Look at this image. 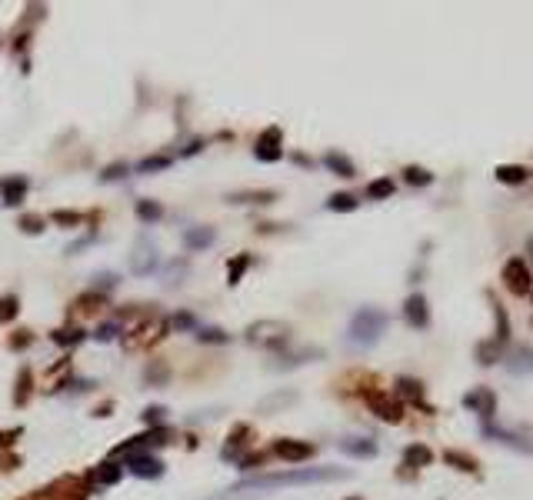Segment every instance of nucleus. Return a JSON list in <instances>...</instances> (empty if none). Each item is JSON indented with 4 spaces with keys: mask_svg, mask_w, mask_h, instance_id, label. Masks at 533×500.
<instances>
[{
    "mask_svg": "<svg viewBox=\"0 0 533 500\" xmlns=\"http://www.w3.org/2000/svg\"><path fill=\"white\" fill-rule=\"evenodd\" d=\"M350 470L343 467H300V470H280V474H260V477L240 480L227 487L220 497L210 500H243V497H263L267 490L277 487H303V483H330V480H347Z\"/></svg>",
    "mask_w": 533,
    "mask_h": 500,
    "instance_id": "f257e3e1",
    "label": "nucleus"
},
{
    "mask_svg": "<svg viewBox=\"0 0 533 500\" xmlns=\"http://www.w3.org/2000/svg\"><path fill=\"white\" fill-rule=\"evenodd\" d=\"M387 324H390V317H387L380 307H360V310L350 317L347 340H350L353 347H373V344L384 337Z\"/></svg>",
    "mask_w": 533,
    "mask_h": 500,
    "instance_id": "f03ea898",
    "label": "nucleus"
},
{
    "mask_svg": "<svg viewBox=\"0 0 533 500\" xmlns=\"http://www.w3.org/2000/svg\"><path fill=\"white\" fill-rule=\"evenodd\" d=\"M247 340L267 350H283L290 344V327L280 324V320H257V324L247 327Z\"/></svg>",
    "mask_w": 533,
    "mask_h": 500,
    "instance_id": "7ed1b4c3",
    "label": "nucleus"
},
{
    "mask_svg": "<svg viewBox=\"0 0 533 500\" xmlns=\"http://www.w3.org/2000/svg\"><path fill=\"white\" fill-rule=\"evenodd\" d=\"M157 263H160L157 243H153L147 234H140V237L133 240V250H130V274L147 277L150 270H157Z\"/></svg>",
    "mask_w": 533,
    "mask_h": 500,
    "instance_id": "20e7f679",
    "label": "nucleus"
},
{
    "mask_svg": "<svg viewBox=\"0 0 533 500\" xmlns=\"http://www.w3.org/2000/svg\"><path fill=\"white\" fill-rule=\"evenodd\" d=\"M363 400H367V407L377 413L380 420H387V424H400V420H404V404H400L397 397H390L387 391H367Z\"/></svg>",
    "mask_w": 533,
    "mask_h": 500,
    "instance_id": "39448f33",
    "label": "nucleus"
},
{
    "mask_svg": "<svg viewBox=\"0 0 533 500\" xmlns=\"http://www.w3.org/2000/svg\"><path fill=\"white\" fill-rule=\"evenodd\" d=\"M503 283L510 287V290L516 294V297L530 294V290H533L530 267H527L523 261H516V257H513V261H507V263H503Z\"/></svg>",
    "mask_w": 533,
    "mask_h": 500,
    "instance_id": "423d86ee",
    "label": "nucleus"
},
{
    "mask_svg": "<svg viewBox=\"0 0 533 500\" xmlns=\"http://www.w3.org/2000/svg\"><path fill=\"white\" fill-rule=\"evenodd\" d=\"M127 467H130V474H137V477H144V480L164 477V464L150 454V450H133V454H127Z\"/></svg>",
    "mask_w": 533,
    "mask_h": 500,
    "instance_id": "0eeeda50",
    "label": "nucleus"
},
{
    "mask_svg": "<svg viewBox=\"0 0 533 500\" xmlns=\"http://www.w3.org/2000/svg\"><path fill=\"white\" fill-rule=\"evenodd\" d=\"M280 140H283L280 127L263 131V133H260V140H257V147H254V157H257V160H263V164H277L280 157H283V151H280Z\"/></svg>",
    "mask_w": 533,
    "mask_h": 500,
    "instance_id": "6e6552de",
    "label": "nucleus"
},
{
    "mask_svg": "<svg viewBox=\"0 0 533 500\" xmlns=\"http://www.w3.org/2000/svg\"><path fill=\"white\" fill-rule=\"evenodd\" d=\"M404 320L413 330H426V324H430V307H426L424 294H410L404 301Z\"/></svg>",
    "mask_w": 533,
    "mask_h": 500,
    "instance_id": "1a4fd4ad",
    "label": "nucleus"
},
{
    "mask_svg": "<svg viewBox=\"0 0 533 500\" xmlns=\"http://www.w3.org/2000/svg\"><path fill=\"white\" fill-rule=\"evenodd\" d=\"M314 444H307V440H290V437H280L277 444H274V454L283 457V460H290V464H300V460H310L314 457Z\"/></svg>",
    "mask_w": 533,
    "mask_h": 500,
    "instance_id": "9d476101",
    "label": "nucleus"
},
{
    "mask_svg": "<svg viewBox=\"0 0 533 500\" xmlns=\"http://www.w3.org/2000/svg\"><path fill=\"white\" fill-rule=\"evenodd\" d=\"M464 404H467L470 411L480 413L483 420H493V413H497V397H493V391H487V387L467 393V397H464Z\"/></svg>",
    "mask_w": 533,
    "mask_h": 500,
    "instance_id": "9b49d317",
    "label": "nucleus"
},
{
    "mask_svg": "<svg viewBox=\"0 0 533 500\" xmlns=\"http://www.w3.org/2000/svg\"><path fill=\"white\" fill-rule=\"evenodd\" d=\"M337 447H340L347 457H357V460H370V457H377V444H373L370 437H343Z\"/></svg>",
    "mask_w": 533,
    "mask_h": 500,
    "instance_id": "f8f14e48",
    "label": "nucleus"
},
{
    "mask_svg": "<svg viewBox=\"0 0 533 500\" xmlns=\"http://www.w3.org/2000/svg\"><path fill=\"white\" fill-rule=\"evenodd\" d=\"M120 477H124V467H117L113 460H107V464L94 467V470L87 474V480L97 483V487H113V483H120Z\"/></svg>",
    "mask_w": 533,
    "mask_h": 500,
    "instance_id": "ddd939ff",
    "label": "nucleus"
},
{
    "mask_svg": "<svg viewBox=\"0 0 533 500\" xmlns=\"http://www.w3.org/2000/svg\"><path fill=\"white\" fill-rule=\"evenodd\" d=\"M213 240H217V230L213 227H187V234H184V247L187 250H204V247H210Z\"/></svg>",
    "mask_w": 533,
    "mask_h": 500,
    "instance_id": "4468645a",
    "label": "nucleus"
},
{
    "mask_svg": "<svg viewBox=\"0 0 533 500\" xmlns=\"http://www.w3.org/2000/svg\"><path fill=\"white\" fill-rule=\"evenodd\" d=\"M247 437H250V427H247V424H237L234 434L227 437V447L220 450V457H224V460H237V457H240V450L247 447Z\"/></svg>",
    "mask_w": 533,
    "mask_h": 500,
    "instance_id": "2eb2a0df",
    "label": "nucleus"
},
{
    "mask_svg": "<svg viewBox=\"0 0 533 500\" xmlns=\"http://www.w3.org/2000/svg\"><path fill=\"white\" fill-rule=\"evenodd\" d=\"M0 191H3V204H7V207H17L23 197H27V177H10V180H3Z\"/></svg>",
    "mask_w": 533,
    "mask_h": 500,
    "instance_id": "dca6fc26",
    "label": "nucleus"
},
{
    "mask_svg": "<svg viewBox=\"0 0 533 500\" xmlns=\"http://www.w3.org/2000/svg\"><path fill=\"white\" fill-rule=\"evenodd\" d=\"M430 460H433V454H430L426 444H410V447L404 450V467L420 470V467H430Z\"/></svg>",
    "mask_w": 533,
    "mask_h": 500,
    "instance_id": "f3484780",
    "label": "nucleus"
},
{
    "mask_svg": "<svg viewBox=\"0 0 533 500\" xmlns=\"http://www.w3.org/2000/svg\"><path fill=\"white\" fill-rule=\"evenodd\" d=\"M287 404H297V393L287 391V393H270V397H263L260 404H257V413H274L280 407H287Z\"/></svg>",
    "mask_w": 533,
    "mask_h": 500,
    "instance_id": "a211bd4d",
    "label": "nucleus"
},
{
    "mask_svg": "<svg viewBox=\"0 0 533 500\" xmlns=\"http://www.w3.org/2000/svg\"><path fill=\"white\" fill-rule=\"evenodd\" d=\"M397 393L424 407V384H420V380H413V377H397Z\"/></svg>",
    "mask_w": 533,
    "mask_h": 500,
    "instance_id": "6ab92c4d",
    "label": "nucleus"
},
{
    "mask_svg": "<svg viewBox=\"0 0 533 500\" xmlns=\"http://www.w3.org/2000/svg\"><path fill=\"white\" fill-rule=\"evenodd\" d=\"M323 164L334 171L337 177H353L357 174V167H353V160H347L343 153H337V151H330L327 157H323Z\"/></svg>",
    "mask_w": 533,
    "mask_h": 500,
    "instance_id": "aec40b11",
    "label": "nucleus"
},
{
    "mask_svg": "<svg viewBox=\"0 0 533 500\" xmlns=\"http://www.w3.org/2000/svg\"><path fill=\"white\" fill-rule=\"evenodd\" d=\"M320 357H323L320 347H303V350H297V354H290V357H280V364H274V367H300V364L320 360Z\"/></svg>",
    "mask_w": 533,
    "mask_h": 500,
    "instance_id": "412c9836",
    "label": "nucleus"
},
{
    "mask_svg": "<svg viewBox=\"0 0 533 500\" xmlns=\"http://www.w3.org/2000/svg\"><path fill=\"white\" fill-rule=\"evenodd\" d=\"M227 200L230 204H274L277 194L274 191H240V194H230Z\"/></svg>",
    "mask_w": 533,
    "mask_h": 500,
    "instance_id": "4be33fe9",
    "label": "nucleus"
},
{
    "mask_svg": "<svg viewBox=\"0 0 533 500\" xmlns=\"http://www.w3.org/2000/svg\"><path fill=\"white\" fill-rule=\"evenodd\" d=\"M507 367L513 373H530L533 370V350L530 347H516L513 350V357H507Z\"/></svg>",
    "mask_w": 533,
    "mask_h": 500,
    "instance_id": "5701e85b",
    "label": "nucleus"
},
{
    "mask_svg": "<svg viewBox=\"0 0 533 500\" xmlns=\"http://www.w3.org/2000/svg\"><path fill=\"white\" fill-rule=\"evenodd\" d=\"M167 377H171V367H167L164 360H150L147 370H144V380H147L150 387H164Z\"/></svg>",
    "mask_w": 533,
    "mask_h": 500,
    "instance_id": "b1692460",
    "label": "nucleus"
},
{
    "mask_svg": "<svg viewBox=\"0 0 533 500\" xmlns=\"http://www.w3.org/2000/svg\"><path fill=\"white\" fill-rule=\"evenodd\" d=\"M444 460H447L450 467H457V470H467V474H477V470H480V464H477L470 454H464V450H447Z\"/></svg>",
    "mask_w": 533,
    "mask_h": 500,
    "instance_id": "393cba45",
    "label": "nucleus"
},
{
    "mask_svg": "<svg viewBox=\"0 0 533 500\" xmlns=\"http://www.w3.org/2000/svg\"><path fill=\"white\" fill-rule=\"evenodd\" d=\"M50 340H54V344H61V347H67V344L74 347V344H80V340H84V330H80V327H61V330H54V334H50Z\"/></svg>",
    "mask_w": 533,
    "mask_h": 500,
    "instance_id": "a878e982",
    "label": "nucleus"
},
{
    "mask_svg": "<svg viewBox=\"0 0 533 500\" xmlns=\"http://www.w3.org/2000/svg\"><path fill=\"white\" fill-rule=\"evenodd\" d=\"M137 217L144 220V224H157V220L164 217V207L157 200H137Z\"/></svg>",
    "mask_w": 533,
    "mask_h": 500,
    "instance_id": "bb28decb",
    "label": "nucleus"
},
{
    "mask_svg": "<svg viewBox=\"0 0 533 500\" xmlns=\"http://www.w3.org/2000/svg\"><path fill=\"white\" fill-rule=\"evenodd\" d=\"M497 180H500V184H523V180H527V171L516 167V164H500V167H497Z\"/></svg>",
    "mask_w": 533,
    "mask_h": 500,
    "instance_id": "cd10ccee",
    "label": "nucleus"
},
{
    "mask_svg": "<svg viewBox=\"0 0 533 500\" xmlns=\"http://www.w3.org/2000/svg\"><path fill=\"white\" fill-rule=\"evenodd\" d=\"M197 340L200 344H230V334L220 327H197Z\"/></svg>",
    "mask_w": 533,
    "mask_h": 500,
    "instance_id": "c85d7f7f",
    "label": "nucleus"
},
{
    "mask_svg": "<svg viewBox=\"0 0 533 500\" xmlns=\"http://www.w3.org/2000/svg\"><path fill=\"white\" fill-rule=\"evenodd\" d=\"M250 267V254H240V257H234V261L227 263V283H240V277H243V270Z\"/></svg>",
    "mask_w": 533,
    "mask_h": 500,
    "instance_id": "c756f323",
    "label": "nucleus"
},
{
    "mask_svg": "<svg viewBox=\"0 0 533 500\" xmlns=\"http://www.w3.org/2000/svg\"><path fill=\"white\" fill-rule=\"evenodd\" d=\"M390 194H393V180H390V177H380V180H373V184L367 187V197H370V200H387Z\"/></svg>",
    "mask_w": 533,
    "mask_h": 500,
    "instance_id": "7c9ffc66",
    "label": "nucleus"
},
{
    "mask_svg": "<svg viewBox=\"0 0 533 500\" xmlns=\"http://www.w3.org/2000/svg\"><path fill=\"white\" fill-rule=\"evenodd\" d=\"M17 310H21V301H17V294H7V297H0V324L14 320V317H17Z\"/></svg>",
    "mask_w": 533,
    "mask_h": 500,
    "instance_id": "2f4dec72",
    "label": "nucleus"
},
{
    "mask_svg": "<svg viewBox=\"0 0 533 500\" xmlns=\"http://www.w3.org/2000/svg\"><path fill=\"white\" fill-rule=\"evenodd\" d=\"M117 274H110V270H100V274H94V294H107V290H113L117 287Z\"/></svg>",
    "mask_w": 533,
    "mask_h": 500,
    "instance_id": "473e14b6",
    "label": "nucleus"
},
{
    "mask_svg": "<svg viewBox=\"0 0 533 500\" xmlns=\"http://www.w3.org/2000/svg\"><path fill=\"white\" fill-rule=\"evenodd\" d=\"M17 227H21L23 234H41L43 227H47V220H43L41 214H23V217L17 220Z\"/></svg>",
    "mask_w": 533,
    "mask_h": 500,
    "instance_id": "72a5a7b5",
    "label": "nucleus"
},
{
    "mask_svg": "<svg viewBox=\"0 0 533 500\" xmlns=\"http://www.w3.org/2000/svg\"><path fill=\"white\" fill-rule=\"evenodd\" d=\"M404 180H406V184H413V187H426V184L433 180V174H430V171H424V167H406V171H404Z\"/></svg>",
    "mask_w": 533,
    "mask_h": 500,
    "instance_id": "f704fd0d",
    "label": "nucleus"
},
{
    "mask_svg": "<svg viewBox=\"0 0 533 500\" xmlns=\"http://www.w3.org/2000/svg\"><path fill=\"white\" fill-rule=\"evenodd\" d=\"M171 167V157H144L140 164H137V171L140 174H150V171H167Z\"/></svg>",
    "mask_w": 533,
    "mask_h": 500,
    "instance_id": "c9c22d12",
    "label": "nucleus"
},
{
    "mask_svg": "<svg viewBox=\"0 0 533 500\" xmlns=\"http://www.w3.org/2000/svg\"><path fill=\"white\" fill-rule=\"evenodd\" d=\"M487 437H497L500 444H510V447H516V450H523V454L530 450L527 444H520V437H516V434H507V431H497V427H487Z\"/></svg>",
    "mask_w": 533,
    "mask_h": 500,
    "instance_id": "e433bc0d",
    "label": "nucleus"
},
{
    "mask_svg": "<svg viewBox=\"0 0 533 500\" xmlns=\"http://www.w3.org/2000/svg\"><path fill=\"white\" fill-rule=\"evenodd\" d=\"M327 207L330 210H357V197L353 194H334L327 200Z\"/></svg>",
    "mask_w": 533,
    "mask_h": 500,
    "instance_id": "4c0bfd02",
    "label": "nucleus"
},
{
    "mask_svg": "<svg viewBox=\"0 0 533 500\" xmlns=\"http://www.w3.org/2000/svg\"><path fill=\"white\" fill-rule=\"evenodd\" d=\"M100 304H104V294H94V290L84 294V297H77V310H80V314H94Z\"/></svg>",
    "mask_w": 533,
    "mask_h": 500,
    "instance_id": "58836bf2",
    "label": "nucleus"
},
{
    "mask_svg": "<svg viewBox=\"0 0 533 500\" xmlns=\"http://www.w3.org/2000/svg\"><path fill=\"white\" fill-rule=\"evenodd\" d=\"M140 420H144L147 427H164V420H167V407H147V411L140 413Z\"/></svg>",
    "mask_w": 533,
    "mask_h": 500,
    "instance_id": "ea45409f",
    "label": "nucleus"
},
{
    "mask_svg": "<svg viewBox=\"0 0 533 500\" xmlns=\"http://www.w3.org/2000/svg\"><path fill=\"white\" fill-rule=\"evenodd\" d=\"M27 397H30V370L23 367L21 377H17V391H14V400H17V404H27Z\"/></svg>",
    "mask_w": 533,
    "mask_h": 500,
    "instance_id": "a19ab883",
    "label": "nucleus"
},
{
    "mask_svg": "<svg viewBox=\"0 0 533 500\" xmlns=\"http://www.w3.org/2000/svg\"><path fill=\"white\" fill-rule=\"evenodd\" d=\"M500 347H503V344H497V340H493V344H480V347H477V357H480L483 364H497V360H500Z\"/></svg>",
    "mask_w": 533,
    "mask_h": 500,
    "instance_id": "79ce46f5",
    "label": "nucleus"
},
{
    "mask_svg": "<svg viewBox=\"0 0 533 500\" xmlns=\"http://www.w3.org/2000/svg\"><path fill=\"white\" fill-rule=\"evenodd\" d=\"M50 220H54V224H64V227H77L84 217H80V214H74V210H54Z\"/></svg>",
    "mask_w": 533,
    "mask_h": 500,
    "instance_id": "37998d69",
    "label": "nucleus"
},
{
    "mask_svg": "<svg viewBox=\"0 0 533 500\" xmlns=\"http://www.w3.org/2000/svg\"><path fill=\"white\" fill-rule=\"evenodd\" d=\"M117 334H120V324H104V327H97V334H94V337H97L100 344H107V340H113Z\"/></svg>",
    "mask_w": 533,
    "mask_h": 500,
    "instance_id": "c03bdc74",
    "label": "nucleus"
},
{
    "mask_svg": "<svg viewBox=\"0 0 533 500\" xmlns=\"http://www.w3.org/2000/svg\"><path fill=\"white\" fill-rule=\"evenodd\" d=\"M124 174H127V164H110L104 174H100V180H120Z\"/></svg>",
    "mask_w": 533,
    "mask_h": 500,
    "instance_id": "a18cd8bd",
    "label": "nucleus"
},
{
    "mask_svg": "<svg viewBox=\"0 0 533 500\" xmlns=\"http://www.w3.org/2000/svg\"><path fill=\"white\" fill-rule=\"evenodd\" d=\"M21 434H23L21 427H10V431H0V450H7V447H10V444H14V440H17Z\"/></svg>",
    "mask_w": 533,
    "mask_h": 500,
    "instance_id": "49530a36",
    "label": "nucleus"
},
{
    "mask_svg": "<svg viewBox=\"0 0 533 500\" xmlns=\"http://www.w3.org/2000/svg\"><path fill=\"white\" fill-rule=\"evenodd\" d=\"M30 340H34V337H30V330H21V334H14V337H10V347L23 350V347H30Z\"/></svg>",
    "mask_w": 533,
    "mask_h": 500,
    "instance_id": "de8ad7c7",
    "label": "nucleus"
},
{
    "mask_svg": "<svg viewBox=\"0 0 533 500\" xmlns=\"http://www.w3.org/2000/svg\"><path fill=\"white\" fill-rule=\"evenodd\" d=\"M171 324H173V327H180V330H187V327H193L197 320H193V314H177Z\"/></svg>",
    "mask_w": 533,
    "mask_h": 500,
    "instance_id": "09e8293b",
    "label": "nucleus"
},
{
    "mask_svg": "<svg viewBox=\"0 0 533 500\" xmlns=\"http://www.w3.org/2000/svg\"><path fill=\"white\" fill-rule=\"evenodd\" d=\"M90 243H94V234H87V237H80L77 243H70L67 254H77V250H84V247H90Z\"/></svg>",
    "mask_w": 533,
    "mask_h": 500,
    "instance_id": "8fccbe9b",
    "label": "nucleus"
},
{
    "mask_svg": "<svg viewBox=\"0 0 533 500\" xmlns=\"http://www.w3.org/2000/svg\"><path fill=\"white\" fill-rule=\"evenodd\" d=\"M260 464H263V454H250V457H243V460H240V467H243V470H250V467H260Z\"/></svg>",
    "mask_w": 533,
    "mask_h": 500,
    "instance_id": "3c124183",
    "label": "nucleus"
},
{
    "mask_svg": "<svg viewBox=\"0 0 533 500\" xmlns=\"http://www.w3.org/2000/svg\"><path fill=\"white\" fill-rule=\"evenodd\" d=\"M110 411H113V404H104V407L97 411V417H110Z\"/></svg>",
    "mask_w": 533,
    "mask_h": 500,
    "instance_id": "603ef678",
    "label": "nucleus"
},
{
    "mask_svg": "<svg viewBox=\"0 0 533 500\" xmlns=\"http://www.w3.org/2000/svg\"><path fill=\"white\" fill-rule=\"evenodd\" d=\"M527 250H530V257H533V237H530V240H527Z\"/></svg>",
    "mask_w": 533,
    "mask_h": 500,
    "instance_id": "864d4df0",
    "label": "nucleus"
},
{
    "mask_svg": "<svg viewBox=\"0 0 533 500\" xmlns=\"http://www.w3.org/2000/svg\"><path fill=\"white\" fill-rule=\"evenodd\" d=\"M347 500H363V497H347Z\"/></svg>",
    "mask_w": 533,
    "mask_h": 500,
    "instance_id": "5fc2aeb1",
    "label": "nucleus"
}]
</instances>
